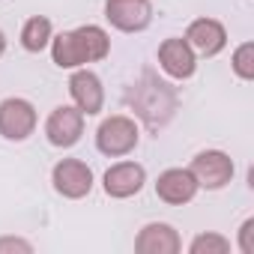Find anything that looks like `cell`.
<instances>
[{
    "label": "cell",
    "mask_w": 254,
    "mask_h": 254,
    "mask_svg": "<svg viewBox=\"0 0 254 254\" xmlns=\"http://www.w3.org/2000/svg\"><path fill=\"white\" fill-rule=\"evenodd\" d=\"M111 51V39L102 27L84 24L78 30H66L51 36V57L60 69H78L84 63H99Z\"/></svg>",
    "instance_id": "obj_1"
},
{
    "label": "cell",
    "mask_w": 254,
    "mask_h": 254,
    "mask_svg": "<svg viewBox=\"0 0 254 254\" xmlns=\"http://www.w3.org/2000/svg\"><path fill=\"white\" fill-rule=\"evenodd\" d=\"M141 141V129L132 117L126 114H114L108 120H102V126L96 129V147L102 156L120 159V156H129Z\"/></svg>",
    "instance_id": "obj_2"
},
{
    "label": "cell",
    "mask_w": 254,
    "mask_h": 254,
    "mask_svg": "<svg viewBox=\"0 0 254 254\" xmlns=\"http://www.w3.org/2000/svg\"><path fill=\"white\" fill-rule=\"evenodd\" d=\"M197 180L200 189H209V191H218L224 189L230 180H233V159L221 150H203L191 159V168H189Z\"/></svg>",
    "instance_id": "obj_3"
},
{
    "label": "cell",
    "mask_w": 254,
    "mask_h": 254,
    "mask_svg": "<svg viewBox=\"0 0 254 254\" xmlns=\"http://www.w3.org/2000/svg\"><path fill=\"white\" fill-rule=\"evenodd\" d=\"M51 183H54L57 194H63L69 200H81L93 191V171L81 159H63V162L54 165Z\"/></svg>",
    "instance_id": "obj_4"
},
{
    "label": "cell",
    "mask_w": 254,
    "mask_h": 254,
    "mask_svg": "<svg viewBox=\"0 0 254 254\" xmlns=\"http://www.w3.org/2000/svg\"><path fill=\"white\" fill-rule=\"evenodd\" d=\"M36 129V108L27 99H3L0 102V135L6 141H24Z\"/></svg>",
    "instance_id": "obj_5"
},
{
    "label": "cell",
    "mask_w": 254,
    "mask_h": 254,
    "mask_svg": "<svg viewBox=\"0 0 254 254\" xmlns=\"http://www.w3.org/2000/svg\"><path fill=\"white\" fill-rule=\"evenodd\" d=\"M105 18L123 33H141L153 21V3L150 0H108Z\"/></svg>",
    "instance_id": "obj_6"
},
{
    "label": "cell",
    "mask_w": 254,
    "mask_h": 254,
    "mask_svg": "<svg viewBox=\"0 0 254 254\" xmlns=\"http://www.w3.org/2000/svg\"><path fill=\"white\" fill-rule=\"evenodd\" d=\"M45 135H48V141H51L54 147H60V150L75 147V144L81 141V135H84V114H81L78 108H72V105L54 108L51 117H48V123H45Z\"/></svg>",
    "instance_id": "obj_7"
},
{
    "label": "cell",
    "mask_w": 254,
    "mask_h": 254,
    "mask_svg": "<svg viewBox=\"0 0 254 254\" xmlns=\"http://www.w3.org/2000/svg\"><path fill=\"white\" fill-rule=\"evenodd\" d=\"M144 183H147V171H144V165H138V162L111 165V168L105 171V180H102L105 194H108V197H117V200L138 194V191L144 189Z\"/></svg>",
    "instance_id": "obj_8"
},
{
    "label": "cell",
    "mask_w": 254,
    "mask_h": 254,
    "mask_svg": "<svg viewBox=\"0 0 254 254\" xmlns=\"http://www.w3.org/2000/svg\"><path fill=\"white\" fill-rule=\"evenodd\" d=\"M69 93H72L75 108L84 117H96L102 111V105H105V87H102L99 75L90 72V69H78L69 78Z\"/></svg>",
    "instance_id": "obj_9"
},
{
    "label": "cell",
    "mask_w": 254,
    "mask_h": 254,
    "mask_svg": "<svg viewBox=\"0 0 254 254\" xmlns=\"http://www.w3.org/2000/svg\"><path fill=\"white\" fill-rule=\"evenodd\" d=\"M197 189H200V186H197L194 174L186 171V168H168V171L159 174V180H156V194H159V200H165V203H171V206H183V203L194 200Z\"/></svg>",
    "instance_id": "obj_10"
},
{
    "label": "cell",
    "mask_w": 254,
    "mask_h": 254,
    "mask_svg": "<svg viewBox=\"0 0 254 254\" xmlns=\"http://www.w3.org/2000/svg\"><path fill=\"white\" fill-rule=\"evenodd\" d=\"M186 42H189V48H191L194 54H200V57H215V54L224 51V45H227V30H224V24L215 21V18H197V21L189 24Z\"/></svg>",
    "instance_id": "obj_11"
},
{
    "label": "cell",
    "mask_w": 254,
    "mask_h": 254,
    "mask_svg": "<svg viewBox=\"0 0 254 254\" xmlns=\"http://www.w3.org/2000/svg\"><path fill=\"white\" fill-rule=\"evenodd\" d=\"M159 63H162V69H165L171 78H177V81L191 78L194 69H197L194 51L189 48L186 39H177V36H174V39H165V42L159 45Z\"/></svg>",
    "instance_id": "obj_12"
},
{
    "label": "cell",
    "mask_w": 254,
    "mask_h": 254,
    "mask_svg": "<svg viewBox=\"0 0 254 254\" xmlns=\"http://www.w3.org/2000/svg\"><path fill=\"white\" fill-rule=\"evenodd\" d=\"M183 248L180 233L165 224V221H153L147 227H141L138 239H135V251L138 254H177Z\"/></svg>",
    "instance_id": "obj_13"
},
{
    "label": "cell",
    "mask_w": 254,
    "mask_h": 254,
    "mask_svg": "<svg viewBox=\"0 0 254 254\" xmlns=\"http://www.w3.org/2000/svg\"><path fill=\"white\" fill-rule=\"evenodd\" d=\"M48 42H51V21H48L45 15H33V18H27L24 27H21V45H24V51L39 54Z\"/></svg>",
    "instance_id": "obj_14"
},
{
    "label": "cell",
    "mask_w": 254,
    "mask_h": 254,
    "mask_svg": "<svg viewBox=\"0 0 254 254\" xmlns=\"http://www.w3.org/2000/svg\"><path fill=\"white\" fill-rule=\"evenodd\" d=\"M189 251L191 254H227L230 251V242L221 233H200V236L191 239Z\"/></svg>",
    "instance_id": "obj_15"
},
{
    "label": "cell",
    "mask_w": 254,
    "mask_h": 254,
    "mask_svg": "<svg viewBox=\"0 0 254 254\" xmlns=\"http://www.w3.org/2000/svg\"><path fill=\"white\" fill-rule=\"evenodd\" d=\"M233 72L242 81H254V42H242L233 51Z\"/></svg>",
    "instance_id": "obj_16"
},
{
    "label": "cell",
    "mask_w": 254,
    "mask_h": 254,
    "mask_svg": "<svg viewBox=\"0 0 254 254\" xmlns=\"http://www.w3.org/2000/svg\"><path fill=\"white\" fill-rule=\"evenodd\" d=\"M239 251L254 254V218H245L239 227Z\"/></svg>",
    "instance_id": "obj_17"
},
{
    "label": "cell",
    "mask_w": 254,
    "mask_h": 254,
    "mask_svg": "<svg viewBox=\"0 0 254 254\" xmlns=\"http://www.w3.org/2000/svg\"><path fill=\"white\" fill-rule=\"evenodd\" d=\"M3 251H24V254H30L33 245L24 242V239H15V236H3V239H0V254H3Z\"/></svg>",
    "instance_id": "obj_18"
},
{
    "label": "cell",
    "mask_w": 254,
    "mask_h": 254,
    "mask_svg": "<svg viewBox=\"0 0 254 254\" xmlns=\"http://www.w3.org/2000/svg\"><path fill=\"white\" fill-rule=\"evenodd\" d=\"M3 51H6V36H3V30H0V57H3Z\"/></svg>",
    "instance_id": "obj_19"
}]
</instances>
